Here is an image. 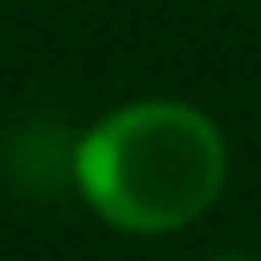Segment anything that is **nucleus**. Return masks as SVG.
I'll use <instances>...</instances> for the list:
<instances>
[{"mask_svg":"<svg viewBox=\"0 0 261 261\" xmlns=\"http://www.w3.org/2000/svg\"><path fill=\"white\" fill-rule=\"evenodd\" d=\"M82 201L114 234L191 228L228 185V142L218 120L179 98L120 103L76 142L71 158Z\"/></svg>","mask_w":261,"mask_h":261,"instance_id":"obj_1","label":"nucleus"},{"mask_svg":"<svg viewBox=\"0 0 261 261\" xmlns=\"http://www.w3.org/2000/svg\"><path fill=\"white\" fill-rule=\"evenodd\" d=\"M212 261H250V256H212Z\"/></svg>","mask_w":261,"mask_h":261,"instance_id":"obj_2","label":"nucleus"}]
</instances>
